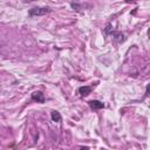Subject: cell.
I'll list each match as a JSON object with an SVG mask.
<instances>
[{
    "label": "cell",
    "instance_id": "6",
    "mask_svg": "<svg viewBox=\"0 0 150 150\" xmlns=\"http://www.w3.org/2000/svg\"><path fill=\"white\" fill-rule=\"evenodd\" d=\"M50 116H52V120H53L54 122H61V120H62L60 112L56 111V110H53V111L50 112Z\"/></svg>",
    "mask_w": 150,
    "mask_h": 150
},
{
    "label": "cell",
    "instance_id": "4",
    "mask_svg": "<svg viewBox=\"0 0 150 150\" xmlns=\"http://www.w3.org/2000/svg\"><path fill=\"white\" fill-rule=\"evenodd\" d=\"M91 89L93 88L90 86H83V87L79 88V93H80L81 96H87V95H89L91 93Z\"/></svg>",
    "mask_w": 150,
    "mask_h": 150
},
{
    "label": "cell",
    "instance_id": "8",
    "mask_svg": "<svg viewBox=\"0 0 150 150\" xmlns=\"http://www.w3.org/2000/svg\"><path fill=\"white\" fill-rule=\"evenodd\" d=\"M145 94H146V95H149V94H150V83L146 86V91H145Z\"/></svg>",
    "mask_w": 150,
    "mask_h": 150
},
{
    "label": "cell",
    "instance_id": "2",
    "mask_svg": "<svg viewBox=\"0 0 150 150\" xmlns=\"http://www.w3.org/2000/svg\"><path fill=\"white\" fill-rule=\"evenodd\" d=\"M88 104H89V107H90L93 110H97V109H102V108H104V103L101 102V101H98V100L89 101Z\"/></svg>",
    "mask_w": 150,
    "mask_h": 150
},
{
    "label": "cell",
    "instance_id": "5",
    "mask_svg": "<svg viewBox=\"0 0 150 150\" xmlns=\"http://www.w3.org/2000/svg\"><path fill=\"white\" fill-rule=\"evenodd\" d=\"M111 35H112V39H114L115 41H117V42L124 41V35H123L121 32H112Z\"/></svg>",
    "mask_w": 150,
    "mask_h": 150
},
{
    "label": "cell",
    "instance_id": "3",
    "mask_svg": "<svg viewBox=\"0 0 150 150\" xmlns=\"http://www.w3.org/2000/svg\"><path fill=\"white\" fill-rule=\"evenodd\" d=\"M32 100L33 101H36L39 103H43L45 102V96H43V94L41 91H34L32 94Z\"/></svg>",
    "mask_w": 150,
    "mask_h": 150
},
{
    "label": "cell",
    "instance_id": "10",
    "mask_svg": "<svg viewBox=\"0 0 150 150\" xmlns=\"http://www.w3.org/2000/svg\"><path fill=\"white\" fill-rule=\"evenodd\" d=\"M127 2H131V1H135V0H125Z\"/></svg>",
    "mask_w": 150,
    "mask_h": 150
},
{
    "label": "cell",
    "instance_id": "1",
    "mask_svg": "<svg viewBox=\"0 0 150 150\" xmlns=\"http://www.w3.org/2000/svg\"><path fill=\"white\" fill-rule=\"evenodd\" d=\"M47 13H50V8H48V7H34V8L29 9L28 15L29 16H40V15H45Z\"/></svg>",
    "mask_w": 150,
    "mask_h": 150
},
{
    "label": "cell",
    "instance_id": "7",
    "mask_svg": "<svg viewBox=\"0 0 150 150\" xmlns=\"http://www.w3.org/2000/svg\"><path fill=\"white\" fill-rule=\"evenodd\" d=\"M112 32H114V30H112V28H111V25L108 23L107 27H105V29H104V34H109V33H112Z\"/></svg>",
    "mask_w": 150,
    "mask_h": 150
},
{
    "label": "cell",
    "instance_id": "9",
    "mask_svg": "<svg viewBox=\"0 0 150 150\" xmlns=\"http://www.w3.org/2000/svg\"><path fill=\"white\" fill-rule=\"evenodd\" d=\"M30 1H33V0H22V2H25V4H27V2H30Z\"/></svg>",
    "mask_w": 150,
    "mask_h": 150
}]
</instances>
